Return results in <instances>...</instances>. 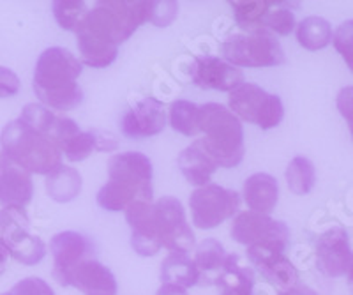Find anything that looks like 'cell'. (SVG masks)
<instances>
[{
    "label": "cell",
    "instance_id": "6da1fadb",
    "mask_svg": "<svg viewBox=\"0 0 353 295\" xmlns=\"http://www.w3.org/2000/svg\"><path fill=\"white\" fill-rule=\"evenodd\" d=\"M81 62L71 52L52 46L44 50L34 69V92L41 105L53 112H69L83 101V90L78 85Z\"/></svg>",
    "mask_w": 353,
    "mask_h": 295
},
{
    "label": "cell",
    "instance_id": "7a4b0ae2",
    "mask_svg": "<svg viewBox=\"0 0 353 295\" xmlns=\"http://www.w3.org/2000/svg\"><path fill=\"white\" fill-rule=\"evenodd\" d=\"M198 128L203 138L200 143L217 168H235L244 159V128L237 115L219 103L198 106Z\"/></svg>",
    "mask_w": 353,
    "mask_h": 295
},
{
    "label": "cell",
    "instance_id": "3957f363",
    "mask_svg": "<svg viewBox=\"0 0 353 295\" xmlns=\"http://www.w3.org/2000/svg\"><path fill=\"white\" fill-rule=\"evenodd\" d=\"M0 147L4 158L30 175H50L62 166V152L55 143L20 119L9 122L2 130Z\"/></svg>",
    "mask_w": 353,
    "mask_h": 295
},
{
    "label": "cell",
    "instance_id": "277c9868",
    "mask_svg": "<svg viewBox=\"0 0 353 295\" xmlns=\"http://www.w3.org/2000/svg\"><path fill=\"white\" fill-rule=\"evenodd\" d=\"M152 4L154 0L150 2H145V0L97 2L92 9H88L78 27H83L119 46L137 32L140 25L152 20Z\"/></svg>",
    "mask_w": 353,
    "mask_h": 295
},
{
    "label": "cell",
    "instance_id": "5b68a950",
    "mask_svg": "<svg viewBox=\"0 0 353 295\" xmlns=\"http://www.w3.org/2000/svg\"><path fill=\"white\" fill-rule=\"evenodd\" d=\"M226 62L235 68H269L285 62L281 43L269 32H242L226 37L223 43Z\"/></svg>",
    "mask_w": 353,
    "mask_h": 295
},
{
    "label": "cell",
    "instance_id": "8992f818",
    "mask_svg": "<svg viewBox=\"0 0 353 295\" xmlns=\"http://www.w3.org/2000/svg\"><path fill=\"white\" fill-rule=\"evenodd\" d=\"M230 112L237 115L239 121L256 124L261 130H272L281 124L285 117V106L281 97L269 94L254 83H241L228 97Z\"/></svg>",
    "mask_w": 353,
    "mask_h": 295
},
{
    "label": "cell",
    "instance_id": "52a82bcc",
    "mask_svg": "<svg viewBox=\"0 0 353 295\" xmlns=\"http://www.w3.org/2000/svg\"><path fill=\"white\" fill-rule=\"evenodd\" d=\"M241 207L239 193L219 184H207L196 187L189 196V209L193 218L194 227L200 230H212L221 223L233 218Z\"/></svg>",
    "mask_w": 353,
    "mask_h": 295
},
{
    "label": "cell",
    "instance_id": "ba28073f",
    "mask_svg": "<svg viewBox=\"0 0 353 295\" xmlns=\"http://www.w3.org/2000/svg\"><path fill=\"white\" fill-rule=\"evenodd\" d=\"M28 216L23 207H4L0 210V237L9 253L21 265H36L46 255V246L37 235L28 230Z\"/></svg>",
    "mask_w": 353,
    "mask_h": 295
},
{
    "label": "cell",
    "instance_id": "9c48e42d",
    "mask_svg": "<svg viewBox=\"0 0 353 295\" xmlns=\"http://www.w3.org/2000/svg\"><path fill=\"white\" fill-rule=\"evenodd\" d=\"M232 238L244 246H270L285 251L290 244V230L283 221L254 210H242L232 223Z\"/></svg>",
    "mask_w": 353,
    "mask_h": 295
},
{
    "label": "cell",
    "instance_id": "30bf717a",
    "mask_svg": "<svg viewBox=\"0 0 353 295\" xmlns=\"http://www.w3.org/2000/svg\"><path fill=\"white\" fill-rule=\"evenodd\" d=\"M152 205L161 246L170 250V253H189L194 250V234L188 225L182 203L173 196H163Z\"/></svg>",
    "mask_w": 353,
    "mask_h": 295
},
{
    "label": "cell",
    "instance_id": "8fae6325",
    "mask_svg": "<svg viewBox=\"0 0 353 295\" xmlns=\"http://www.w3.org/2000/svg\"><path fill=\"white\" fill-rule=\"evenodd\" d=\"M50 251L53 255V278L61 287H69L71 272L83 260L94 258L90 238L78 232H61L52 238Z\"/></svg>",
    "mask_w": 353,
    "mask_h": 295
},
{
    "label": "cell",
    "instance_id": "7c38bea8",
    "mask_svg": "<svg viewBox=\"0 0 353 295\" xmlns=\"http://www.w3.org/2000/svg\"><path fill=\"white\" fill-rule=\"evenodd\" d=\"M110 181L122 182L140 193L145 202H152V163L141 152H121L108 161Z\"/></svg>",
    "mask_w": 353,
    "mask_h": 295
},
{
    "label": "cell",
    "instance_id": "4fadbf2b",
    "mask_svg": "<svg viewBox=\"0 0 353 295\" xmlns=\"http://www.w3.org/2000/svg\"><path fill=\"white\" fill-rule=\"evenodd\" d=\"M189 74L196 87L205 90H223L232 92L241 83H244V73L226 61L212 57V55H200L189 65Z\"/></svg>",
    "mask_w": 353,
    "mask_h": 295
},
{
    "label": "cell",
    "instance_id": "5bb4252c",
    "mask_svg": "<svg viewBox=\"0 0 353 295\" xmlns=\"http://www.w3.org/2000/svg\"><path fill=\"white\" fill-rule=\"evenodd\" d=\"M248 258L279 294L299 285L297 269L286 258L285 251L270 246H249Z\"/></svg>",
    "mask_w": 353,
    "mask_h": 295
},
{
    "label": "cell",
    "instance_id": "9a60e30c",
    "mask_svg": "<svg viewBox=\"0 0 353 295\" xmlns=\"http://www.w3.org/2000/svg\"><path fill=\"white\" fill-rule=\"evenodd\" d=\"M125 219L131 227V246L140 256H154L161 251L152 202L137 200L125 209Z\"/></svg>",
    "mask_w": 353,
    "mask_h": 295
},
{
    "label": "cell",
    "instance_id": "2e32d148",
    "mask_svg": "<svg viewBox=\"0 0 353 295\" xmlns=\"http://www.w3.org/2000/svg\"><path fill=\"white\" fill-rule=\"evenodd\" d=\"M121 128L122 133L129 138H149L159 134L166 128L163 103L154 97H143L125 112Z\"/></svg>",
    "mask_w": 353,
    "mask_h": 295
},
{
    "label": "cell",
    "instance_id": "e0dca14e",
    "mask_svg": "<svg viewBox=\"0 0 353 295\" xmlns=\"http://www.w3.org/2000/svg\"><path fill=\"white\" fill-rule=\"evenodd\" d=\"M350 256L352 250H350L348 234L343 228H330L318 238L316 265L329 278H339L346 274Z\"/></svg>",
    "mask_w": 353,
    "mask_h": 295
},
{
    "label": "cell",
    "instance_id": "ac0fdd59",
    "mask_svg": "<svg viewBox=\"0 0 353 295\" xmlns=\"http://www.w3.org/2000/svg\"><path fill=\"white\" fill-rule=\"evenodd\" d=\"M34 194L32 175L9 161L0 158V205L25 207Z\"/></svg>",
    "mask_w": 353,
    "mask_h": 295
},
{
    "label": "cell",
    "instance_id": "d6986e66",
    "mask_svg": "<svg viewBox=\"0 0 353 295\" xmlns=\"http://www.w3.org/2000/svg\"><path fill=\"white\" fill-rule=\"evenodd\" d=\"M69 287L78 288L85 295H117V279L108 267L96 258L83 260L71 272Z\"/></svg>",
    "mask_w": 353,
    "mask_h": 295
},
{
    "label": "cell",
    "instance_id": "ffe728a7",
    "mask_svg": "<svg viewBox=\"0 0 353 295\" xmlns=\"http://www.w3.org/2000/svg\"><path fill=\"white\" fill-rule=\"evenodd\" d=\"M179 168L189 184L196 187H203L210 184L212 174L217 170V165L212 161L209 154L205 152L200 140H194L188 149L179 154Z\"/></svg>",
    "mask_w": 353,
    "mask_h": 295
},
{
    "label": "cell",
    "instance_id": "44dd1931",
    "mask_svg": "<svg viewBox=\"0 0 353 295\" xmlns=\"http://www.w3.org/2000/svg\"><path fill=\"white\" fill-rule=\"evenodd\" d=\"M244 200L249 210L269 216L279 200V184L269 174H254L244 182Z\"/></svg>",
    "mask_w": 353,
    "mask_h": 295
},
{
    "label": "cell",
    "instance_id": "7402d4cb",
    "mask_svg": "<svg viewBox=\"0 0 353 295\" xmlns=\"http://www.w3.org/2000/svg\"><path fill=\"white\" fill-rule=\"evenodd\" d=\"M74 34H77V45L81 62L87 64L88 68H106L117 59L119 46L113 45L112 41L97 36L83 27H78Z\"/></svg>",
    "mask_w": 353,
    "mask_h": 295
},
{
    "label": "cell",
    "instance_id": "603a6c76",
    "mask_svg": "<svg viewBox=\"0 0 353 295\" xmlns=\"http://www.w3.org/2000/svg\"><path fill=\"white\" fill-rule=\"evenodd\" d=\"M221 295H253L254 272L239 255H226L225 267L216 281Z\"/></svg>",
    "mask_w": 353,
    "mask_h": 295
},
{
    "label": "cell",
    "instance_id": "cb8c5ba5",
    "mask_svg": "<svg viewBox=\"0 0 353 295\" xmlns=\"http://www.w3.org/2000/svg\"><path fill=\"white\" fill-rule=\"evenodd\" d=\"M226 253L225 247L216 238H205L194 250V265L198 271V285L210 287L216 285L217 278L225 267Z\"/></svg>",
    "mask_w": 353,
    "mask_h": 295
},
{
    "label": "cell",
    "instance_id": "d4e9b609",
    "mask_svg": "<svg viewBox=\"0 0 353 295\" xmlns=\"http://www.w3.org/2000/svg\"><path fill=\"white\" fill-rule=\"evenodd\" d=\"M161 281L185 288L198 285V271L188 253H170L161 263Z\"/></svg>",
    "mask_w": 353,
    "mask_h": 295
},
{
    "label": "cell",
    "instance_id": "484cf974",
    "mask_svg": "<svg viewBox=\"0 0 353 295\" xmlns=\"http://www.w3.org/2000/svg\"><path fill=\"white\" fill-rule=\"evenodd\" d=\"M276 2L270 0H235L232 2L233 17L244 32H260L265 30V18Z\"/></svg>",
    "mask_w": 353,
    "mask_h": 295
},
{
    "label": "cell",
    "instance_id": "4316f807",
    "mask_svg": "<svg viewBox=\"0 0 353 295\" xmlns=\"http://www.w3.org/2000/svg\"><path fill=\"white\" fill-rule=\"evenodd\" d=\"M46 191H48L50 199L55 202H71L81 191L80 172L71 166H59L53 174L46 175Z\"/></svg>",
    "mask_w": 353,
    "mask_h": 295
},
{
    "label": "cell",
    "instance_id": "83f0119b",
    "mask_svg": "<svg viewBox=\"0 0 353 295\" xmlns=\"http://www.w3.org/2000/svg\"><path fill=\"white\" fill-rule=\"evenodd\" d=\"M297 41L302 48L318 52L332 43V27L321 17H307L297 25Z\"/></svg>",
    "mask_w": 353,
    "mask_h": 295
},
{
    "label": "cell",
    "instance_id": "f1b7e54d",
    "mask_svg": "<svg viewBox=\"0 0 353 295\" xmlns=\"http://www.w3.org/2000/svg\"><path fill=\"white\" fill-rule=\"evenodd\" d=\"M137 200H143L137 190H132V187L117 181H108L97 193L99 207H103L105 210H113V212L115 210H125Z\"/></svg>",
    "mask_w": 353,
    "mask_h": 295
},
{
    "label": "cell",
    "instance_id": "f546056e",
    "mask_svg": "<svg viewBox=\"0 0 353 295\" xmlns=\"http://www.w3.org/2000/svg\"><path fill=\"white\" fill-rule=\"evenodd\" d=\"M314 181H316V172H314L313 163L304 156H297L290 161L286 168V184L290 191L295 194H307L313 190Z\"/></svg>",
    "mask_w": 353,
    "mask_h": 295
},
{
    "label": "cell",
    "instance_id": "4dcf8cb0",
    "mask_svg": "<svg viewBox=\"0 0 353 295\" xmlns=\"http://www.w3.org/2000/svg\"><path fill=\"white\" fill-rule=\"evenodd\" d=\"M170 124L176 133L184 136H196L200 134L198 128V105L185 99L172 103L170 106Z\"/></svg>",
    "mask_w": 353,
    "mask_h": 295
},
{
    "label": "cell",
    "instance_id": "1f68e13d",
    "mask_svg": "<svg viewBox=\"0 0 353 295\" xmlns=\"http://www.w3.org/2000/svg\"><path fill=\"white\" fill-rule=\"evenodd\" d=\"M52 9L61 29L71 30V32L78 29V25L81 23L83 17L88 12L87 4L81 0H57V2H53Z\"/></svg>",
    "mask_w": 353,
    "mask_h": 295
},
{
    "label": "cell",
    "instance_id": "d6a6232c",
    "mask_svg": "<svg viewBox=\"0 0 353 295\" xmlns=\"http://www.w3.org/2000/svg\"><path fill=\"white\" fill-rule=\"evenodd\" d=\"M96 150V138L92 131H80L72 138H69L61 152L71 163H78L87 159Z\"/></svg>",
    "mask_w": 353,
    "mask_h": 295
},
{
    "label": "cell",
    "instance_id": "836d02e7",
    "mask_svg": "<svg viewBox=\"0 0 353 295\" xmlns=\"http://www.w3.org/2000/svg\"><path fill=\"white\" fill-rule=\"evenodd\" d=\"M265 30L288 36L295 30V14L288 8H281V2H276L265 18Z\"/></svg>",
    "mask_w": 353,
    "mask_h": 295
},
{
    "label": "cell",
    "instance_id": "e575fe53",
    "mask_svg": "<svg viewBox=\"0 0 353 295\" xmlns=\"http://www.w3.org/2000/svg\"><path fill=\"white\" fill-rule=\"evenodd\" d=\"M334 48L341 55L343 61L346 62L348 69L353 73V20L345 21L337 27L336 32L332 34Z\"/></svg>",
    "mask_w": 353,
    "mask_h": 295
},
{
    "label": "cell",
    "instance_id": "d590c367",
    "mask_svg": "<svg viewBox=\"0 0 353 295\" xmlns=\"http://www.w3.org/2000/svg\"><path fill=\"white\" fill-rule=\"evenodd\" d=\"M2 295H55V292L52 290V287L44 279L25 278Z\"/></svg>",
    "mask_w": 353,
    "mask_h": 295
},
{
    "label": "cell",
    "instance_id": "8d00e7d4",
    "mask_svg": "<svg viewBox=\"0 0 353 295\" xmlns=\"http://www.w3.org/2000/svg\"><path fill=\"white\" fill-rule=\"evenodd\" d=\"M179 6L175 2H154L152 4V23L156 27H166L176 17Z\"/></svg>",
    "mask_w": 353,
    "mask_h": 295
},
{
    "label": "cell",
    "instance_id": "74e56055",
    "mask_svg": "<svg viewBox=\"0 0 353 295\" xmlns=\"http://www.w3.org/2000/svg\"><path fill=\"white\" fill-rule=\"evenodd\" d=\"M20 90V78L14 71L0 65V97H11Z\"/></svg>",
    "mask_w": 353,
    "mask_h": 295
},
{
    "label": "cell",
    "instance_id": "f35d334b",
    "mask_svg": "<svg viewBox=\"0 0 353 295\" xmlns=\"http://www.w3.org/2000/svg\"><path fill=\"white\" fill-rule=\"evenodd\" d=\"M337 110L346 119L353 138V87H345L337 96Z\"/></svg>",
    "mask_w": 353,
    "mask_h": 295
},
{
    "label": "cell",
    "instance_id": "ab89813d",
    "mask_svg": "<svg viewBox=\"0 0 353 295\" xmlns=\"http://www.w3.org/2000/svg\"><path fill=\"white\" fill-rule=\"evenodd\" d=\"M92 133L96 138V150H99V152H112L119 147L113 134L105 133V131H92Z\"/></svg>",
    "mask_w": 353,
    "mask_h": 295
},
{
    "label": "cell",
    "instance_id": "60d3db41",
    "mask_svg": "<svg viewBox=\"0 0 353 295\" xmlns=\"http://www.w3.org/2000/svg\"><path fill=\"white\" fill-rule=\"evenodd\" d=\"M9 256H11V253H9V247H8V244H6V241H4V238L0 237V276L4 274V272H6V269H8Z\"/></svg>",
    "mask_w": 353,
    "mask_h": 295
},
{
    "label": "cell",
    "instance_id": "b9f144b4",
    "mask_svg": "<svg viewBox=\"0 0 353 295\" xmlns=\"http://www.w3.org/2000/svg\"><path fill=\"white\" fill-rule=\"evenodd\" d=\"M156 295H188L185 288L176 287V285H170V283H163L157 290Z\"/></svg>",
    "mask_w": 353,
    "mask_h": 295
},
{
    "label": "cell",
    "instance_id": "7bdbcfd3",
    "mask_svg": "<svg viewBox=\"0 0 353 295\" xmlns=\"http://www.w3.org/2000/svg\"><path fill=\"white\" fill-rule=\"evenodd\" d=\"M279 295H318V294L313 290V288L305 287V285H295L292 290L281 292Z\"/></svg>",
    "mask_w": 353,
    "mask_h": 295
},
{
    "label": "cell",
    "instance_id": "ee69618b",
    "mask_svg": "<svg viewBox=\"0 0 353 295\" xmlns=\"http://www.w3.org/2000/svg\"><path fill=\"white\" fill-rule=\"evenodd\" d=\"M346 276H348L350 283H353V253H352V256H350L348 269H346Z\"/></svg>",
    "mask_w": 353,
    "mask_h": 295
}]
</instances>
